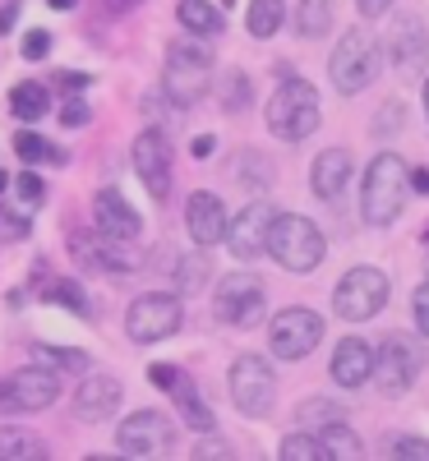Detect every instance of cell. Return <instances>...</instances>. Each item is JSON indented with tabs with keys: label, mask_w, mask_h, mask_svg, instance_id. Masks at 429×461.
<instances>
[{
	"label": "cell",
	"mask_w": 429,
	"mask_h": 461,
	"mask_svg": "<svg viewBox=\"0 0 429 461\" xmlns=\"http://www.w3.org/2000/svg\"><path fill=\"white\" fill-rule=\"evenodd\" d=\"M324 341V319L305 304H291V310L272 314V328H268V346L278 360H305L315 346Z\"/></svg>",
	"instance_id": "9c48e42d"
},
{
	"label": "cell",
	"mask_w": 429,
	"mask_h": 461,
	"mask_svg": "<svg viewBox=\"0 0 429 461\" xmlns=\"http://www.w3.org/2000/svg\"><path fill=\"white\" fill-rule=\"evenodd\" d=\"M356 5H361V14H365V19H379V14L393 10V0H356Z\"/></svg>",
	"instance_id": "7dc6e473"
},
{
	"label": "cell",
	"mask_w": 429,
	"mask_h": 461,
	"mask_svg": "<svg viewBox=\"0 0 429 461\" xmlns=\"http://www.w3.org/2000/svg\"><path fill=\"white\" fill-rule=\"evenodd\" d=\"M370 374H374V346L361 341V337L337 341V351H333V383L337 388H365Z\"/></svg>",
	"instance_id": "ffe728a7"
},
{
	"label": "cell",
	"mask_w": 429,
	"mask_h": 461,
	"mask_svg": "<svg viewBox=\"0 0 429 461\" xmlns=\"http://www.w3.org/2000/svg\"><path fill=\"white\" fill-rule=\"evenodd\" d=\"M51 51V32H42V28H32L28 37H23V60H42Z\"/></svg>",
	"instance_id": "f35d334b"
},
{
	"label": "cell",
	"mask_w": 429,
	"mask_h": 461,
	"mask_svg": "<svg viewBox=\"0 0 429 461\" xmlns=\"http://www.w3.org/2000/svg\"><path fill=\"white\" fill-rule=\"evenodd\" d=\"M319 434H324V447H328L333 456H346V461H356V456L365 452V443H361L356 434H351V429L342 425V420H328V425H324Z\"/></svg>",
	"instance_id": "e575fe53"
},
{
	"label": "cell",
	"mask_w": 429,
	"mask_h": 461,
	"mask_svg": "<svg viewBox=\"0 0 429 461\" xmlns=\"http://www.w3.org/2000/svg\"><path fill=\"white\" fill-rule=\"evenodd\" d=\"M383 304H388V277L379 267H351L333 291V314L346 323H365L383 314Z\"/></svg>",
	"instance_id": "8992f818"
},
{
	"label": "cell",
	"mask_w": 429,
	"mask_h": 461,
	"mask_svg": "<svg viewBox=\"0 0 429 461\" xmlns=\"http://www.w3.org/2000/svg\"><path fill=\"white\" fill-rule=\"evenodd\" d=\"M115 443H121L125 456H162L176 443V429L162 411H134L121 429H115Z\"/></svg>",
	"instance_id": "5bb4252c"
},
{
	"label": "cell",
	"mask_w": 429,
	"mask_h": 461,
	"mask_svg": "<svg viewBox=\"0 0 429 461\" xmlns=\"http://www.w3.org/2000/svg\"><path fill=\"white\" fill-rule=\"evenodd\" d=\"M162 88L171 102L194 106L208 88H213V51L199 42H176L167 51V69H162Z\"/></svg>",
	"instance_id": "277c9868"
},
{
	"label": "cell",
	"mask_w": 429,
	"mask_h": 461,
	"mask_svg": "<svg viewBox=\"0 0 429 461\" xmlns=\"http://www.w3.org/2000/svg\"><path fill=\"white\" fill-rule=\"evenodd\" d=\"M420 369H424V351H420V341L406 337V332L383 337V346L374 351V378H379V388L388 397L406 393L411 383L420 378Z\"/></svg>",
	"instance_id": "ba28073f"
},
{
	"label": "cell",
	"mask_w": 429,
	"mask_h": 461,
	"mask_svg": "<svg viewBox=\"0 0 429 461\" xmlns=\"http://www.w3.org/2000/svg\"><path fill=\"white\" fill-rule=\"evenodd\" d=\"M346 180H351V152H346V148H328V152H319L315 171H309V185H315V194H319V199H342Z\"/></svg>",
	"instance_id": "7402d4cb"
},
{
	"label": "cell",
	"mask_w": 429,
	"mask_h": 461,
	"mask_svg": "<svg viewBox=\"0 0 429 461\" xmlns=\"http://www.w3.org/2000/svg\"><path fill=\"white\" fill-rule=\"evenodd\" d=\"M37 295H42V300H56V304H65V310H74L79 319H93V304H88L84 286L74 282V277H47L42 286H37Z\"/></svg>",
	"instance_id": "d4e9b609"
},
{
	"label": "cell",
	"mask_w": 429,
	"mask_h": 461,
	"mask_svg": "<svg viewBox=\"0 0 429 461\" xmlns=\"http://www.w3.org/2000/svg\"><path fill=\"white\" fill-rule=\"evenodd\" d=\"M268 130L287 139V143H300L319 130V93L309 88L305 79H287L278 93L268 97Z\"/></svg>",
	"instance_id": "3957f363"
},
{
	"label": "cell",
	"mask_w": 429,
	"mask_h": 461,
	"mask_svg": "<svg viewBox=\"0 0 429 461\" xmlns=\"http://www.w3.org/2000/svg\"><path fill=\"white\" fill-rule=\"evenodd\" d=\"M125 332L139 341V346H152V341H167L180 332V300L176 295H158V291H148L130 304V314H125Z\"/></svg>",
	"instance_id": "7c38bea8"
},
{
	"label": "cell",
	"mask_w": 429,
	"mask_h": 461,
	"mask_svg": "<svg viewBox=\"0 0 429 461\" xmlns=\"http://www.w3.org/2000/svg\"><path fill=\"white\" fill-rule=\"evenodd\" d=\"M47 447L37 434H23V429H0V461H37Z\"/></svg>",
	"instance_id": "4dcf8cb0"
},
{
	"label": "cell",
	"mask_w": 429,
	"mask_h": 461,
	"mask_svg": "<svg viewBox=\"0 0 429 461\" xmlns=\"http://www.w3.org/2000/svg\"><path fill=\"white\" fill-rule=\"evenodd\" d=\"M185 226H189V236H194V245H199V249L222 245V236H226V208H222V199L208 194V189L189 194V203H185Z\"/></svg>",
	"instance_id": "ac0fdd59"
},
{
	"label": "cell",
	"mask_w": 429,
	"mask_h": 461,
	"mask_svg": "<svg viewBox=\"0 0 429 461\" xmlns=\"http://www.w3.org/2000/svg\"><path fill=\"white\" fill-rule=\"evenodd\" d=\"M60 397V378L47 365H23L14 369L5 383H0V411L14 415V411H47Z\"/></svg>",
	"instance_id": "8fae6325"
},
{
	"label": "cell",
	"mask_w": 429,
	"mask_h": 461,
	"mask_svg": "<svg viewBox=\"0 0 429 461\" xmlns=\"http://www.w3.org/2000/svg\"><path fill=\"white\" fill-rule=\"evenodd\" d=\"M88 115H93V111H88L79 97H69V102L60 106V125H65V130H79V125H88Z\"/></svg>",
	"instance_id": "ab89813d"
},
{
	"label": "cell",
	"mask_w": 429,
	"mask_h": 461,
	"mask_svg": "<svg viewBox=\"0 0 429 461\" xmlns=\"http://www.w3.org/2000/svg\"><path fill=\"white\" fill-rule=\"evenodd\" d=\"M14 152H19L23 162H32V167H37V162H56V167H60V162H65V148L47 143L42 134H32V130H19V134H14Z\"/></svg>",
	"instance_id": "f546056e"
},
{
	"label": "cell",
	"mask_w": 429,
	"mask_h": 461,
	"mask_svg": "<svg viewBox=\"0 0 429 461\" xmlns=\"http://www.w3.org/2000/svg\"><path fill=\"white\" fill-rule=\"evenodd\" d=\"M148 378H152V383H158V388H167V393H171V383H176L180 374H176L171 365H152V369H148Z\"/></svg>",
	"instance_id": "ee69618b"
},
{
	"label": "cell",
	"mask_w": 429,
	"mask_h": 461,
	"mask_svg": "<svg viewBox=\"0 0 429 461\" xmlns=\"http://www.w3.org/2000/svg\"><path fill=\"white\" fill-rule=\"evenodd\" d=\"M388 452H393V456H415V461H429V443L424 438H388Z\"/></svg>",
	"instance_id": "74e56055"
},
{
	"label": "cell",
	"mask_w": 429,
	"mask_h": 461,
	"mask_svg": "<svg viewBox=\"0 0 429 461\" xmlns=\"http://www.w3.org/2000/svg\"><path fill=\"white\" fill-rule=\"evenodd\" d=\"M388 56H393V65L402 74H420L429 65V28H424V19H415V14L397 19L393 32H388Z\"/></svg>",
	"instance_id": "2e32d148"
},
{
	"label": "cell",
	"mask_w": 429,
	"mask_h": 461,
	"mask_svg": "<svg viewBox=\"0 0 429 461\" xmlns=\"http://www.w3.org/2000/svg\"><path fill=\"white\" fill-rule=\"evenodd\" d=\"M176 19H180V28L194 32V37H217V32L226 28L222 10L208 5V0H180V5H176Z\"/></svg>",
	"instance_id": "603a6c76"
},
{
	"label": "cell",
	"mask_w": 429,
	"mask_h": 461,
	"mask_svg": "<svg viewBox=\"0 0 429 461\" xmlns=\"http://www.w3.org/2000/svg\"><path fill=\"white\" fill-rule=\"evenodd\" d=\"M250 93H254V84H250L245 69H226L222 74V106L226 111H245L250 106Z\"/></svg>",
	"instance_id": "d590c367"
},
{
	"label": "cell",
	"mask_w": 429,
	"mask_h": 461,
	"mask_svg": "<svg viewBox=\"0 0 429 461\" xmlns=\"http://www.w3.org/2000/svg\"><path fill=\"white\" fill-rule=\"evenodd\" d=\"M268 254L278 258L287 273H315V267L324 263V254H328V240H324V230L309 217L282 212V217H272V226H268Z\"/></svg>",
	"instance_id": "7a4b0ae2"
},
{
	"label": "cell",
	"mask_w": 429,
	"mask_h": 461,
	"mask_svg": "<svg viewBox=\"0 0 429 461\" xmlns=\"http://www.w3.org/2000/svg\"><path fill=\"white\" fill-rule=\"evenodd\" d=\"M231 402H236V411L250 415V420L268 415L272 402H278V374H272V365L259 360V356H241L231 365Z\"/></svg>",
	"instance_id": "30bf717a"
},
{
	"label": "cell",
	"mask_w": 429,
	"mask_h": 461,
	"mask_svg": "<svg viewBox=\"0 0 429 461\" xmlns=\"http://www.w3.org/2000/svg\"><path fill=\"white\" fill-rule=\"evenodd\" d=\"M143 0H102V10L111 14V19H121V14H130V10H139Z\"/></svg>",
	"instance_id": "f6af8a7d"
},
{
	"label": "cell",
	"mask_w": 429,
	"mask_h": 461,
	"mask_svg": "<svg viewBox=\"0 0 429 461\" xmlns=\"http://www.w3.org/2000/svg\"><path fill=\"white\" fill-rule=\"evenodd\" d=\"M208 277H213V267H208V254H204V249H194V254H180V258H176V286H180L185 295L204 291Z\"/></svg>",
	"instance_id": "83f0119b"
},
{
	"label": "cell",
	"mask_w": 429,
	"mask_h": 461,
	"mask_svg": "<svg viewBox=\"0 0 429 461\" xmlns=\"http://www.w3.org/2000/svg\"><path fill=\"white\" fill-rule=\"evenodd\" d=\"M337 14V0H300L296 5V32L300 37H324Z\"/></svg>",
	"instance_id": "4316f807"
},
{
	"label": "cell",
	"mask_w": 429,
	"mask_h": 461,
	"mask_svg": "<svg viewBox=\"0 0 429 461\" xmlns=\"http://www.w3.org/2000/svg\"><path fill=\"white\" fill-rule=\"evenodd\" d=\"M328 420H346V411L328 397H309V402L296 406V425H305V429H324Z\"/></svg>",
	"instance_id": "d6a6232c"
},
{
	"label": "cell",
	"mask_w": 429,
	"mask_h": 461,
	"mask_svg": "<svg viewBox=\"0 0 429 461\" xmlns=\"http://www.w3.org/2000/svg\"><path fill=\"white\" fill-rule=\"evenodd\" d=\"M424 111H429V84H424Z\"/></svg>",
	"instance_id": "f5cc1de1"
},
{
	"label": "cell",
	"mask_w": 429,
	"mask_h": 461,
	"mask_svg": "<svg viewBox=\"0 0 429 461\" xmlns=\"http://www.w3.org/2000/svg\"><path fill=\"white\" fill-rule=\"evenodd\" d=\"M328 74H333V88L337 93H361L370 88V79L379 74V42H374V32L370 28H351L342 32V42L328 60Z\"/></svg>",
	"instance_id": "5b68a950"
},
{
	"label": "cell",
	"mask_w": 429,
	"mask_h": 461,
	"mask_svg": "<svg viewBox=\"0 0 429 461\" xmlns=\"http://www.w3.org/2000/svg\"><path fill=\"white\" fill-rule=\"evenodd\" d=\"M56 84H60V88H88V74H69V69H65V74H56Z\"/></svg>",
	"instance_id": "f907efd6"
},
{
	"label": "cell",
	"mask_w": 429,
	"mask_h": 461,
	"mask_svg": "<svg viewBox=\"0 0 429 461\" xmlns=\"http://www.w3.org/2000/svg\"><path fill=\"white\" fill-rule=\"evenodd\" d=\"M406 162L397 152H379L365 171V189H361V217L370 226H393L406 208Z\"/></svg>",
	"instance_id": "6da1fadb"
},
{
	"label": "cell",
	"mask_w": 429,
	"mask_h": 461,
	"mask_svg": "<svg viewBox=\"0 0 429 461\" xmlns=\"http://www.w3.org/2000/svg\"><path fill=\"white\" fill-rule=\"evenodd\" d=\"M0 240H28V217L0 208Z\"/></svg>",
	"instance_id": "8d00e7d4"
},
{
	"label": "cell",
	"mask_w": 429,
	"mask_h": 461,
	"mask_svg": "<svg viewBox=\"0 0 429 461\" xmlns=\"http://www.w3.org/2000/svg\"><path fill=\"white\" fill-rule=\"evenodd\" d=\"M268 226H272V208L268 203H250L236 221H226V249L236 258H259L268 249Z\"/></svg>",
	"instance_id": "e0dca14e"
},
{
	"label": "cell",
	"mask_w": 429,
	"mask_h": 461,
	"mask_svg": "<svg viewBox=\"0 0 429 461\" xmlns=\"http://www.w3.org/2000/svg\"><path fill=\"white\" fill-rule=\"evenodd\" d=\"M406 185L415 189V194H429V167H411L406 171Z\"/></svg>",
	"instance_id": "bcb514c9"
},
{
	"label": "cell",
	"mask_w": 429,
	"mask_h": 461,
	"mask_svg": "<svg viewBox=\"0 0 429 461\" xmlns=\"http://www.w3.org/2000/svg\"><path fill=\"white\" fill-rule=\"evenodd\" d=\"M32 360L47 365V369H60V374H84L88 369V356L69 351V346H32Z\"/></svg>",
	"instance_id": "1f68e13d"
},
{
	"label": "cell",
	"mask_w": 429,
	"mask_h": 461,
	"mask_svg": "<svg viewBox=\"0 0 429 461\" xmlns=\"http://www.w3.org/2000/svg\"><path fill=\"white\" fill-rule=\"evenodd\" d=\"M333 452L324 447V438H315V434H287L282 438V461H328Z\"/></svg>",
	"instance_id": "836d02e7"
},
{
	"label": "cell",
	"mask_w": 429,
	"mask_h": 461,
	"mask_svg": "<svg viewBox=\"0 0 429 461\" xmlns=\"http://www.w3.org/2000/svg\"><path fill=\"white\" fill-rule=\"evenodd\" d=\"M402 115H406L402 106H388V111L379 115V125H374V134H393V130H397V121H402Z\"/></svg>",
	"instance_id": "7bdbcfd3"
},
{
	"label": "cell",
	"mask_w": 429,
	"mask_h": 461,
	"mask_svg": "<svg viewBox=\"0 0 429 461\" xmlns=\"http://www.w3.org/2000/svg\"><path fill=\"white\" fill-rule=\"evenodd\" d=\"M42 194H47L42 176H37V171H23V176H19V199H23V203H37Z\"/></svg>",
	"instance_id": "60d3db41"
},
{
	"label": "cell",
	"mask_w": 429,
	"mask_h": 461,
	"mask_svg": "<svg viewBox=\"0 0 429 461\" xmlns=\"http://www.w3.org/2000/svg\"><path fill=\"white\" fill-rule=\"evenodd\" d=\"M424 240H429V230H424Z\"/></svg>",
	"instance_id": "db71d44e"
},
{
	"label": "cell",
	"mask_w": 429,
	"mask_h": 461,
	"mask_svg": "<svg viewBox=\"0 0 429 461\" xmlns=\"http://www.w3.org/2000/svg\"><path fill=\"white\" fill-rule=\"evenodd\" d=\"M14 23H19V5H0V37L14 32Z\"/></svg>",
	"instance_id": "681fc988"
},
{
	"label": "cell",
	"mask_w": 429,
	"mask_h": 461,
	"mask_svg": "<svg viewBox=\"0 0 429 461\" xmlns=\"http://www.w3.org/2000/svg\"><path fill=\"white\" fill-rule=\"evenodd\" d=\"M10 111L19 115V121L37 125V121H42V115L51 111V93H47L42 84H14V93H10Z\"/></svg>",
	"instance_id": "484cf974"
},
{
	"label": "cell",
	"mask_w": 429,
	"mask_h": 461,
	"mask_svg": "<svg viewBox=\"0 0 429 461\" xmlns=\"http://www.w3.org/2000/svg\"><path fill=\"white\" fill-rule=\"evenodd\" d=\"M213 148H217V139H213V134H199V139L189 143V152H194V158H213Z\"/></svg>",
	"instance_id": "c3c4849f"
},
{
	"label": "cell",
	"mask_w": 429,
	"mask_h": 461,
	"mask_svg": "<svg viewBox=\"0 0 429 461\" xmlns=\"http://www.w3.org/2000/svg\"><path fill=\"white\" fill-rule=\"evenodd\" d=\"M171 397H176V406H180V415H185V425H189L194 434H208V429H213V411L204 406L199 393H194L189 378H176V383H171Z\"/></svg>",
	"instance_id": "cb8c5ba5"
},
{
	"label": "cell",
	"mask_w": 429,
	"mask_h": 461,
	"mask_svg": "<svg viewBox=\"0 0 429 461\" xmlns=\"http://www.w3.org/2000/svg\"><path fill=\"white\" fill-rule=\"evenodd\" d=\"M121 406V383L106 374H88L79 388H74V415L97 425V420H111V411Z\"/></svg>",
	"instance_id": "d6986e66"
},
{
	"label": "cell",
	"mask_w": 429,
	"mask_h": 461,
	"mask_svg": "<svg viewBox=\"0 0 429 461\" xmlns=\"http://www.w3.org/2000/svg\"><path fill=\"white\" fill-rule=\"evenodd\" d=\"M69 254L79 258L88 273H139L143 267V249L134 240H121V236H88V230H74L69 236Z\"/></svg>",
	"instance_id": "52a82bcc"
},
{
	"label": "cell",
	"mask_w": 429,
	"mask_h": 461,
	"mask_svg": "<svg viewBox=\"0 0 429 461\" xmlns=\"http://www.w3.org/2000/svg\"><path fill=\"white\" fill-rule=\"evenodd\" d=\"M69 5H79V0H51V10H69Z\"/></svg>",
	"instance_id": "816d5d0a"
},
{
	"label": "cell",
	"mask_w": 429,
	"mask_h": 461,
	"mask_svg": "<svg viewBox=\"0 0 429 461\" xmlns=\"http://www.w3.org/2000/svg\"><path fill=\"white\" fill-rule=\"evenodd\" d=\"M93 212H97V230H106V236H121V240H139L143 217L125 203V194H115V189H102V194L93 199Z\"/></svg>",
	"instance_id": "44dd1931"
},
{
	"label": "cell",
	"mask_w": 429,
	"mask_h": 461,
	"mask_svg": "<svg viewBox=\"0 0 429 461\" xmlns=\"http://www.w3.org/2000/svg\"><path fill=\"white\" fill-rule=\"evenodd\" d=\"M411 310H415V328L429 337V282H424V286L411 295Z\"/></svg>",
	"instance_id": "b9f144b4"
},
{
	"label": "cell",
	"mask_w": 429,
	"mask_h": 461,
	"mask_svg": "<svg viewBox=\"0 0 429 461\" xmlns=\"http://www.w3.org/2000/svg\"><path fill=\"white\" fill-rule=\"evenodd\" d=\"M134 171L148 189L152 203H167L171 199V143L158 125H148L139 139H134Z\"/></svg>",
	"instance_id": "4fadbf2b"
},
{
	"label": "cell",
	"mask_w": 429,
	"mask_h": 461,
	"mask_svg": "<svg viewBox=\"0 0 429 461\" xmlns=\"http://www.w3.org/2000/svg\"><path fill=\"white\" fill-rule=\"evenodd\" d=\"M217 319L231 328H254L263 319V286L259 277L245 273H226L217 286Z\"/></svg>",
	"instance_id": "9a60e30c"
},
{
	"label": "cell",
	"mask_w": 429,
	"mask_h": 461,
	"mask_svg": "<svg viewBox=\"0 0 429 461\" xmlns=\"http://www.w3.org/2000/svg\"><path fill=\"white\" fill-rule=\"evenodd\" d=\"M287 23V0H250V37H272Z\"/></svg>",
	"instance_id": "f1b7e54d"
}]
</instances>
